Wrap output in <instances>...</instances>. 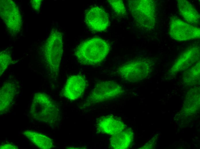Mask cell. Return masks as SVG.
<instances>
[{
	"mask_svg": "<svg viewBox=\"0 0 200 149\" xmlns=\"http://www.w3.org/2000/svg\"><path fill=\"white\" fill-rule=\"evenodd\" d=\"M110 50L107 41L99 38H93L81 42L76 48L74 54L81 64L94 66L101 63Z\"/></svg>",
	"mask_w": 200,
	"mask_h": 149,
	"instance_id": "1",
	"label": "cell"
},
{
	"mask_svg": "<svg viewBox=\"0 0 200 149\" xmlns=\"http://www.w3.org/2000/svg\"><path fill=\"white\" fill-rule=\"evenodd\" d=\"M30 115L34 120L50 125L59 120L60 111L58 107L47 94L36 93L32 99Z\"/></svg>",
	"mask_w": 200,
	"mask_h": 149,
	"instance_id": "2",
	"label": "cell"
},
{
	"mask_svg": "<svg viewBox=\"0 0 200 149\" xmlns=\"http://www.w3.org/2000/svg\"><path fill=\"white\" fill-rule=\"evenodd\" d=\"M63 53L62 34L53 28L45 42L43 51L45 62L53 76H57L59 73Z\"/></svg>",
	"mask_w": 200,
	"mask_h": 149,
	"instance_id": "3",
	"label": "cell"
},
{
	"mask_svg": "<svg viewBox=\"0 0 200 149\" xmlns=\"http://www.w3.org/2000/svg\"><path fill=\"white\" fill-rule=\"evenodd\" d=\"M134 22L139 28L146 30L154 28L156 21V5L151 0H135L128 3Z\"/></svg>",
	"mask_w": 200,
	"mask_h": 149,
	"instance_id": "4",
	"label": "cell"
},
{
	"mask_svg": "<svg viewBox=\"0 0 200 149\" xmlns=\"http://www.w3.org/2000/svg\"><path fill=\"white\" fill-rule=\"evenodd\" d=\"M123 87L118 83L107 81L97 83L91 91L85 103V106L91 105L121 96L124 93Z\"/></svg>",
	"mask_w": 200,
	"mask_h": 149,
	"instance_id": "5",
	"label": "cell"
},
{
	"mask_svg": "<svg viewBox=\"0 0 200 149\" xmlns=\"http://www.w3.org/2000/svg\"><path fill=\"white\" fill-rule=\"evenodd\" d=\"M0 16L10 33L16 35L21 31L22 19L18 6L10 0L0 1Z\"/></svg>",
	"mask_w": 200,
	"mask_h": 149,
	"instance_id": "6",
	"label": "cell"
},
{
	"mask_svg": "<svg viewBox=\"0 0 200 149\" xmlns=\"http://www.w3.org/2000/svg\"><path fill=\"white\" fill-rule=\"evenodd\" d=\"M169 34L170 38L176 41H185L199 38L200 29L173 17L170 21Z\"/></svg>",
	"mask_w": 200,
	"mask_h": 149,
	"instance_id": "7",
	"label": "cell"
},
{
	"mask_svg": "<svg viewBox=\"0 0 200 149\" xmlns=\"http://www.w3.org/2000/svg\"><path fill=\"white\" fill-rule=\"evenodd\" d=\"M150 66L147 62L141 60L127 62L119 67L118 72L124 81L129 82L139 81L148 75Z\"/></svg>",
	"mask_w": 200,
	"mask_h": 149,
	"instance_id": "8",
	"label": "cell"
},
{
	"mask_svg": "<svg viewBox=\"0 0 200 149\" xmlns=\"http://www.w3.org/2000/svg\"><path fill=\"white\" fill-rule=\"evenodd\" d=\"M85 20L88 28L94 32L105 31L109 23L108 13L104 9L98 6L92 7L86 10Z\"/></svg>",
	"mask_w": 200,
	"mask_h": 149,
	"instance_id": "9",
	"label": "cell"
},
{
	"mask_svg": "<svg viewBox=\"0 0 200 149\" xmlns=\"http://www.w3.org/2000/svg\"><path fill=\"white\" fill-rule=\"evenodd\" d=\"M96 127L99 133L112 136L123 130L127 126L120 118L110 114L99 118Z\"/></svg>",
	"mask_w": 200,
	"mask_h": 149,
	"instance_id": "10",
	"label": "cell"
},
{
	"mask_svg": "<svg viewBox=\"0 0 200 149\" xmlns=\"http://www.w3.org/2000/svg\"><path fill=\"white\" fill-rule=\"evenodd\" d=\"M86 83L85 79L81 75L71 76L66 81L63 89V95L71 101H75L83 93Z\"/></svg>",
	"mask_w": 200,
	"mask_h": 149,
	"instance_id": "11",
	"label": "cell"
},
{
	"mask_svg": "<svg viewBox=\"0 0 200 149\" xmlns=\"http://www.w3.org/2000/svg\"><path fill=\"white\" fill-rule=\"evenodd\" d=\"M18 85L14 81L5 82L0 90V113L2 115L10 110L15 96L18 93Z\"/></svg>",
	"mask_w": 200,
	"mask_h": 149,
	"instance_id": "12",
	"label": "cell"
},
{
	"mask_svg": "<svg viewBox=\"0 0 200 149\" xmlns=\"http://www.w3.org/2000/svg\"><path fill=\"white\" fill-rule=\"evenodd\" d=\"M133 138V131L131 129L126 128L111 136L110 140V146L112 149H127L131 146Z\"/></svg>",
	"mask_w": 200,
	"mask_h": 149,
	"instance_id": "13",
	"label": "cell"
},
{
	"mask_svg": "<svg viewBox=\"0 0 200 149\" xmlns=\"http://www.w3.org/2000/svg\"><path fill=\"white\" fill-rule=\"evenodd\" d=\"M177 6L179 13L186 21L191 23H199V14L190 2L185 0H178L177 1Z\"/></svg>",
	"mask_w": 200,
	"mask_h": 149,
	"instance_id": "14",
	"label": "cell"
},
{
	"mask_svg": "<svg viewBox=\"0 0 200 149\" xmlns=\"http://www.w3.org/2000/svg\"><path fill=\"white\" fill-rule=\"evenodd\" d=\"M22 134L32 143L41 149H49L54 147L52 140L49 137L36 131L27 130Z\"/></svg>",
	"mask_w": 200,
	"mask_h": 149,
	"instance_id": "15",
	"label": "cell"
},
{
	"mask_svg": "<svg viewBox=\"0 0 200 149\" xmlns=\"http://www.w3.org/2000/svg\"><path fill=\"white\" fill-rule=\"evenodd\" d=\"M108 2L114 12L118 15L123 16L126 14L125 5L122 0H108Z\"/></svg>",
	"mask_w": 200,
	"mask_h": 149,
	"instance_id": "16",
	"label": "cell"
},
{
	"mask_svg": "<svg viewBox=\"0 0 200 149\" xmlns=\"http://www.w3.org/2000/svg\"><path fill=\"white\" fill-rule=\"evenodd\" d=\"M11 60V55L8 51L3 50L0 54V76L2 75L8 66Z\"/></svg>",
	"mask_w": 200,
	"mask_h": 149,
	"instance_id": "17",
	"label": "cell"
},
{
	"mask_svg": "<svg viewBox=\"0 0 200 149\" xmlns=\"http://www.w3.org/2000/svg\"><path fill=\"white\" fill-rule=\"evenodd\" d=\"M42 3V1L41 0H33L31 1V4L32 9L36 11H38Z\"/></svg>",
	"mask_w": 200,
	"mask_h": 149,
	"instance_id": "18",
	"label": "cell"
},
{
	"mask_svg": "<svg viewBox=\"0 0 200 149\" xmlns=\"http://www.w3.org/2000/svg\"><path fill=\"white\" fill-rule=\"evenodd\" d=\"M1 149H17L18 148L17 146L10 143H4L1 145Z\"/></svg>",
	"mask_w": 200,
	"mask_h": 149,
	"instance_id": "19",
	"label": "cell"
}]
</instances>
